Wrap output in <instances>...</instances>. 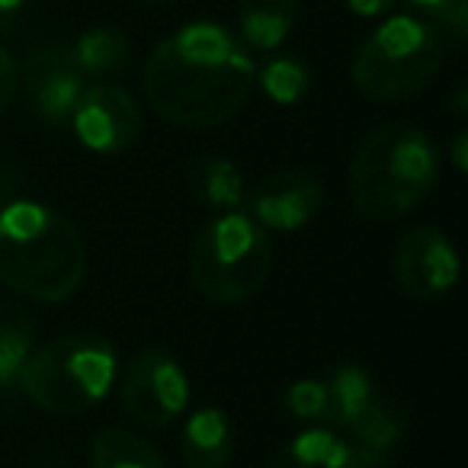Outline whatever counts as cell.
<instances>
[{
    "label": "cell",
    "instance_id": "cell-17",
    "mask_svg": "<svg viewBox=\"0 0 468 468\" xmlns=\"http://www.w3.org/2000/svg\"><path fill=\"white\" fill-rule=\"evenodd\" d=\"M186 186L202 206L234 208L244 199V176L228 157H202L189 167Z\"/></svg>",
    "mask_w": 468,
    "mask_h": 468
},
{
    "label": "cell",
    "instance_id": "cell-19",
    "mask_svg": "<svg viewBox=\"0 0 468 468\" xmlns=\"http://www.w3.org/2000/svg\"><path fill=\"white\" fill-rule=\"evenodd\" d=\"M33 353V321L23 308L0 305V395L20 385V372Z\"/></svg>",
    "mask_w": 468,
    "mask_h": 468
},
{
    "label": "cell",
    "instance_id": "cell-15",
    "mask_svg": "<svg viewBox=\"0 0 468 468\" xmlns=\"http://www.w3.org/2000/svg\"><path fill=\"white\" fill-rule=\"evenodd\" d=\"M299 16V0H238V23L250 48L273 52L289 39Z\"/></svg>",
    "mask_w": 468,
    "mask_h": 468
},
{
    "label": "cell",
    "instance_id": "cell-21",
    "mask_svg": "<svg viewBox=\"0 0 468 468\" xmlns=\"http://www.w3.org/2000/svg\"><path fill=\"white\" fill-rule=\"evenodd\" d=\"M257 78H261L263 93L280 106L299 103L312 90V68L299 58H286V55L267 61L263 71H257Z\"/></svg>",
    "mask_w": 468,
    "mask_h": 468
},
{
    "label": "cell",
    "instance_id": "cell-26",
    "mask_svg": "<svg viewBox=\"0 0 468 468\" xmlns=\"http://www.w3.org/2000/svg\"><path fill=\"white\" fill-rule=\"evenodd\" d=\"M346 10L363 20H378V16H388L391 7H395V0H344Z\"/></svg>",
    "mask_w": 468,
    "mask_h": 468
},
{
    "label": "cell",
    "instance_id": "cell-18",
    "mask_svg": "<svg viewBox=\"0 0 468 468\" xmlns=\"http://www.w3.org/2000/svg\"><path fill=\"white\" fill-rule=\"evenodd\" d=\"M327 388V430H344L372 398L378 395L369 372L359 366H340L324 378Z\"/></svg>",
    "mask_w": 468,
    "mask_h": 468
},
{
    "label": "cell",
    "instance_id": "cell-12",
    "mask_svg": "<svg viewBox=\"0 0 468 468\" xmlns=\"http://www.w3.org/2000/svg\"><path fill=\"white\" fill-rule=\"evenodd\" d=\"M404 433H408V410L398 401L376 395L346 423L340 436L350 446L356 468H385L401 446Z\"/></svg>",
    "mask_w": 468,
    "mask_h": 468
},
{
    "label": "cell",
    "instance_id": "cell-23",
    "mask_svg": "<svg viewBox=\"0 0 468 468\" xmlns=\"http://www.w3.org/2000/svg\"><path fill=\"white\" fill-rule=\"evenodd\" d=\"M286 408L295 420L324 427L327 423V388L324 378H302L286 391Z\"/></svg>",
    "mask_w": 468,
    "mask_h": 468
},
{
    "label": "cell",
    "instance_id": "cell-29",
    "mask_svg": "<svg viewBox=\"0 0 468 468\" xmlns=\"http://www.w3.org/2000/svg\"><path fill=\"white\" fill-rule=\"evenodd\" d=\"M452 110H455V116H465V84H459L455 87V97H452Z\"/></svg>",
    "mask_w": 468,
    "mask_h": 468
},
{
    "label": "cell",
    "instance_id": "cell-7",
    "mask_svg": "<svg viewBox=\"0 0 468 468\" xmlns=\"http://www.w3.org/2000/svg\"><path fill=\"white\" fill-rule=\"evenodd\" d=\"M122 408L142 427H167L186 410L189 378L183 366L161 346H148L122 376Z\"/></svg>",
    "mask_w": 468,
    "mask_h": 468
},
{
    "label": "cell",
    "instance_id": "cell-10",
    "mask_svg": "<svg viewBox=\"0 0 468 468\" xmlns=\"http://www.w3.org/2000/svg\"><path fill=\"white\" fill-rule=\"evenodd\" d=\"M27 97L42 122L65 125L71 122V112L84 93V71L74 61L71 48L48 42L29 52L27 68L20 71Z\"/></svg>",
    "mask_w": 468,
    "mask_h": 468
},
{
    "label": "cell",
    "instance_id": "cell-13",
    "mask_svg": "<svg viewBox=\"0 0 468 468\" xmlns=\"http://www.w3.org/2000/svg\"><path fill=\"white\" fill-rule=\"evenodd\" d=\"M180 442L186 468H225L234 455V427L225 410L202 408L186 420Z\"/></svg>",
    "mask_w": 468,
    "mask_h": 468
},
{
    "label": "cell",
    "instance_id": "cell-14",
    "mask_svg": "<svg viewBox=\"0 0 468 468\" xmlns=\"http://www.w3.org/2000/svg\"><path fill=\"white\" fill-rule=\"evenodd\" d=\"M270 468H356V459L337 430L312 427L292 436L273 455Z\"/></svg>",
    "mask_w": 468,
    "mask_h": 468
},
{
    "label": "cell",
    "instance_id": "cell-27",
    "mask_svg": "<svg viewBox=\"0 0 468 468\" xmlns=\"http://www.w3.org/2000/svg\"><path fill=\"white\" fill-rule=\"evenodd\" d=\"M23 10H27V0H0V36L14 33Z\"/></svg>",
    "mask_w": 468,
    "mask_h": 468
},
{
    "label": "cell",
    "instance_id": "cell-16",
    "mask_svg": "<svg viewBox=\"0 0 468 468\" xmlns=\"http://www.w3.org/2000/svg\"><path fill=\"white\" fill-rule=\"evenodd\" d=\"M71 55L78 61V68L84 71V78H116L125 71L132 58V46L119 29L112 27H97L80 33L71 42Z\"/></svg>",
    "mask_w": 468,
    "mask_h": 468
},
{
    "label": "cell",
    "instance_id": "cell-2",
    "mask_svg": "<svg viewBox=\"0 0 468 468\" xmlns=\"http://www.w3.org/2000/svg\"><path fill=\"white\" fill-rule=\"evenodd\" d=\"M87 280L80 231L42 202L14 199L0 208V282L33 302L58 305Z\"/></svg>",
    "mask_w": 468,
    "mask_h": 468
},
{
    "label": "cell",
    "instance_id": "cell-1",
    "mask_svg": "<svg viewBox=\"0 0 468 468\" xmlns=\"http://www.w3.org/2000/svg\"><path fill=\"white\" fill-rule=\"evenodd\" d=\"M257 65L231 29L189 23L154 46L144 61L142 87L148 106L180 129H212L248 103Z\"/></svg>",
    "mask_w": 468,
    "mask_h": 468
},
{
    "label": "cell",
    "instance_id": "cell-24",
    "mask_svg": "<svg viewBox=\"0 0 468 468\" xmlns=\"http://www.w3.org/2000/svg\"><path fill=\"white\" fill-rule=\"evenodd\" d=\"M16 87H20V68H16V61L10 58L7 48H0V110L14 100Z\"/></svg>",
    "mask_w": 468,
    "mask_h": 468
},
{
    "label": "cell",
    "instance_id": "cell-25",
    "mask_svg": "<svg viewBox=\"0 0 468 468\" xmlns=\"http://www.w3.org/2000/svg\"><path fill=\"white\" fill-rule=\"evenodd\" d=\"M23 189V174L16 164H10L7 157H0V208L10 206V202L20 196Z\"/></svg>",
    "mask_w": 468,
    "mask_h": 468
},
{
    "label": "cell",
    "instance_id": "cell-11",
    "mask_svg": "<svg viewBox=\"0 0 468 468\" xmlns=\"http://www.w3.org/2000/svg\"><path fill=\"white\" fill-rule=\"evenodd\" d=\"M324 206V183L299 167L276 170L250 193V218L273 231H295L308 225Z\"/></svg>",
    "mask_w": 468,
    "mask_h": 468
},
{
    "label": "cell",
    "instance_id": "cell-8",
    "mask_svg": "<svg viewBox=\"0 0 468 468\" xmlns=\"http://www.w3.org/2000/svg\"><path fill=\"white\" fill-rule=\"evenodd\" d=\"M391 273L408 299L433 302L459 282V254L440 228L417 225L398 238Z\"/></svg>",
    "mask_w": 468,
    "mask_h": 468
},
{
    "label": "cell",
    "instance_id": "cell-3",
    "mask_svg": "<svg viewBox=\"0 0 468 468\" xmlns=\"http://www.w3.org/2000/svg\"><path fill=\"white\" fill-rule=\"evenodd\" d=\"M440 157L423 129L385 122L359 142L350 164V199L369 221H395L430 196Z\"/></svg>",
    "mask_w": 468,
    "mask_h": 468
},
{
    "label": "cell",
    "instance_id": "cell-22",
    "mask_svg": "<svg viewBox=\"0 0 468 468\" xmlns=\"http://www.w3.org/2000/svg\"><path fill=\"white\" fill-rule=\"evenodd\" d=\"M420 20L433 23L436 33L452 46H462L468 36V0H408Z\"/></svg>",
    "mask_w": 468,
    "mask_h": 468
},
{
    "label": "cell",
    "instance_id": "cell-20",
    "mask_svg": "<svg viewBox=\"0 0 468 468\" xmlns=\"http://www.w3.org/2000/svg\"><path fill=\"white\" fill-rule=\"evenodd\" d=\"M93 468H164V459L132 430L106 427L93 440Z\"/></svg>",
    "mask_w": 468,
    "mask_h": 468
},
{
    "label": "cell",
    "instance_id": "cell-9",
    "mask_svg": "<svg viewBox=\"0 0 468 468\" xmlns=\"http://www.w3.org/2000/svg\"><path fill=\"white\" fill-rule=\"evenodd\" d=\"M71 125L84 148L97 154H119L142 135V106L125 87L93 84L80 93Z\"/></svg>",
    "mask_w": 468,
    "mask_h": 468
},
{
    "label": "cell",
    "instance_id": "cell-5",
    "mask_svg": "<svg viewBox=\"0 0 468 468\" xmlns=\"http://www.w3.org/2000/svg\"><path fill=\"white\" fill-rule=\"evenodd\" d=\"M442 36L420 16H388L353 58V84L376 103H404L436 80Z\"/></svg>",
    "mask_w": 468,
    "mask_h": 468
},
{
    "label": "cell",
    "instance_id": "cell-28",
    "mask_svg": "<svg viewBox=\"0 0 468 468\" xmlns=\"http://www.w3.org/2000/svg\"><path fill=\"white\" fill-rule=\"evenodd\" d=\"M465 148H468V135H465V132H459V135H455V142H452V164H455V170H459V174H465V164H468Z\"/></svg>",
    "mask_w": 468,
    "mask_h": 468
},
{
    "label": "cell",
    "instance_id": "cell-6",
    "mask_svg": "<svg viewBox=\"0 0 468 468\" xmlns=\"http://www.w3.org/2000/svg\"><path fill=\"white\" fill-rule=\"evenodd\" d=\"M116 376V353L97 337H58L29 353L20 388L36 408L74 417L103 401Z\"/></svg>",
    "mask_w": 468,
    "mask_h": 468
},
{
    "label": "cell",
    "instance_id": "cell-4",
    "mask_svg": "<svg viewBox=\"0 0 468 468\" xmlns=\"http://www.w3.org/2000/svg\"><path fill=\"white\" fill-rule=\"evenodd\" d=\"M273 270L267 228L244 212H225L199 231L189 250V280L202 299L238 305L257 295Z\"/></svg>",
    "mask_w": 468,
    "mask_h": 468
}]
</instances>
